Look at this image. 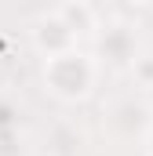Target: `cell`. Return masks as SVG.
<instances>
[{
	"label": "cell",
	"mask_w": 153,
	"mask_h": 156,
	"mask_svg": "<svg viewBox=\"0 0 153 156\" xmlns=\"http://www.w3.org/2000/svg\"><path fill=\"white\" fill-rule=\"evenodd\" d=\"M47 80H51V87L62 98H80L88 91V83H91V62L84 55H73V51L69 55H58L47 66Z\"/></svg>",
	"instance_id": "cell-1"
},
{
	"label": "cell",
	"mask_w": 153,
	"mask_h": 156,
	"mask_svg": "<svg viewBox=\"0 0 153 156\" xmlns=\"http://www.w3.org/2000/svg\"><path fill=\"white\" fill-rule=\"evenodd\" d=\"M102 51H106V58H113V62H128V58H135V40L131 33L124 29V26H113L106 40H102Z\"/></svg>",
	"instance_id": "cell-2"
}]
</instances>
